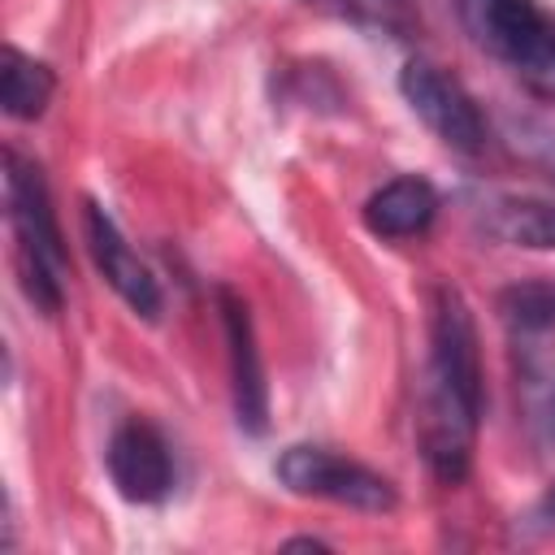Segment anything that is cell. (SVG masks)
Masks as SVG:
<instances>
[{
    "label": "cell",
    "instance_id": "obj_11",
    "mask_svg": "<svg viewBox=\"0 0 555 555\" xmlns=\"http://www.w3.org/2000/svg\"><path fill=\"white\" fill-rule=\"evenodd\" d=\"M434 212H438V195L416 173L390 178L364 199V225L377 238H412L434 221Z\"/></svg>",
    "mask_w": 555,
    "mask_h": 555
},
{
    "label": "cell",
    "instance_id": "obj_5",
    "mask_svg": "<svg viewBox=\"0 0 555 555\" xmlns=\"http://www.w3.org/2000/svg\"><path fill=\"white\" fill-rule=\"evenodd\" d=\"M399 91L408 100V108L455 152H477L481 139H486V126H481V113L473 104V95L451 78L442 74L434 61H408L403 74H399Z\"/></svg>",
    "mask_w": 555,
    "mask_h": 555
},
{
    "label": "cell",
    "instance_id": "obj_6",
    "mask_svg": "<svg viewBox=\"0 0 555 555\" xmlns=\"http://www.w3.org/2000/svg\"><path fill=\"white\" fill-rule=\"evenodd\" d=\"M429 373L460 390L473 408H481V351L477 325L455 286H438L434 295V334H429Z\"/></svg>",
    "mask_w": 555,
    "mask_h": 555
},
{
    "label": "cell",
    "instance_id": "obj_12",
    "mask_svg": "<svg viewBox=\"0 0 555 555\" xmlns=\"http://www.w3.org/2000/svg\"><path fill=\"white\" fill-rule=\"evenodd\" d=\"M486 230L503 243H516V247L555 251V204L551 199L503 195L486 208Z\"/></svg>",
    "mask_w": 555,
    "mask_h": 555
},
{
    "label": "cell",
    "instance_id": "obj_1",
    "mask_svg": "<svg viewBox=\"0 0 555 555\" xmlns=\"http://www.w3.org/2000/svg\"><path fill=\"white\" fill-rule=\"evenodd\" d=\"M4 195H9V225H13V256L26 299L39 312H61L65 299V243L48 199L43 169L17 152H4Z\"/></svg>",
    "mask_w": 555,
    "mask_h": 555
},
{
    "label": "cell",
    "instance_id": "obj_14",
    "mask_svg": "<svg viewBox=\"0 0 555 555\" xmlns=\"http://www.w3.org/2000/svg\"><path fill=\"white\" fill-rule=\"evenodd\" d=\"M499 317L507 330H555V282H512L499 291Z\"/></svg>",
    "mask_w": 555,
    "mask_h": 555
},
{
    "label": "cell",
    "instance_id": "obj_15",
    "mask_svg": "<svg viewBox=\"0 0 555 555\" xmlns=\"http://www.w3.org/2000/svg\"><path fill=\"white\" fill-rule=\"evenodd\" d=\"M516 147H520L529 160H538V165L555 178V130H551V126L520 121V126H516Z\"/></svg>",
    "mask_w": 555,
    "mask_h": 555
},
{
    "label": "cell",
    "instance_id": "obj_2",
    "mask_svg": "<svg viewBox=\"0 0 555 555\" xmlns=\"http://www.w3.org/2000/svg\"><path fill=\"white\" fill-rule=\"evenodd\" d=\"M477 48L499 56L529 91L555 95V13L533 0H455Z\"/></svg>",
    "mask_w": 555,
    "mask_h": 555
},
{
    "label": "cell",
    "instance_id": "obj_7",
    "mask_svg": "<svg viewBox=\"0 0 555 555\" xmlns=\"http://www.w3.org/2000/svg\"><path fill=\"white\" fill-rule=\"evenodd\" d=\"M221 308V330H225V351H230V390H234V416L247 434H264L269 425V386H264V364L256 347V325L238 291L221 286L217 291Z\"/></svg>",
    "mask_w": 555,
    "mask_h": 555
},
{
    "label": "cell",
    "instance_id": "obj_4",
    "mask_svg": "<svg viewBox=\"0 0 555 555\" xmlns=\"http://www.w3.org/2000/svg\"><path fill=\"white\" fill-rule=\"evenodd\" d=\"M481 408H473L460 390H451L442 377H434L425 369V386H421V416H416V438H421V455L429 464V473L447 486L468 477V460H473V434H477Z\"/></svg>",
    "mask_w": 555,
    "mask_h": 555
},
{
    "label": "cell",
    "instance_id": "obj_10",
    "mask_svg": "<svg viewBox=\"0 0 555 555\" xmlns=\"http://www.w3.org/2000/svg\"><path fill=\"white\" fill-rule=\"evenodd\" d=\"M87 247H91V260H95L100 278H104L139 317H156V312H160L156 278H152L147 264L130 251V243L121 238V230L113 225V217H108L100 204H87Z\"/></svg>",
    "mask_w": 555,
    "mask_h": 555
},
{
    "label": "cell",
    "instance_id": "obj_16",
    "mask_svg": "<svg viewBox=\"0 0 555 555\" xmlns=\"http://www.w3.org/2000/svg\"><path fill=\"white\" fill-rule=\"evenodd\" d=\"M538 512H542V516H551V520H555V486H551V494H546V499H542V507H538Z\"/></svg>",
    "mask_w": 555,
    "mask_h": 555
},
{
    "label": "cell",
    "instance_id": "obj_17",
    "mask_svg": "<svg viewBox=\"0 0 555 555\" xmlns=\"http://www.w3.org/2000/svg\"><path fill=\"white\" fill-rule=\"evenodd\" d=\"M356 9H382V4H390V0H351Z\"/></svg>",
    "mask_w": 555,
    "mask_h": 555
},
{
    "label": "cell",
    "instance_id": "obj_3",
    "mask_svg": "<svg viewBox=\"0 0 555 555\" xmlns=\"http://www.w3.org/2000/svg\"><path fill=\"white\" fill-rule=\"evenodd\" d=\"M278 477L291 494H304V499H330V503H343V507H356V512H390L395 507V486L338 455V451H325V447H286L278 455Z\"/></svg>",
    "mask_w": 555,
    "mask_h": 555
},
{
    "label": "cell",
    "instance_id": "obj_13",
    "mask_svg": "<svg viewBox=\"0 0 555 555\" xmlns=\"http://www.w3.org/2000/svg\"><path fill=\"white\" fill-rule=\"evenodd\" d=\"M52 87H56V78H52V69L43 61H35V56H26L17 48L0 52V104H4L9 117L35 121L48 108Z\"/></svg>",
    "mask_w": 555,
    "mask_h": 555
},
{
    "label": "cell",
    "instance_id": "obj_9",
    "mask_svg": "<svg viewBox=\"0 0 555 555\" xmlns=\"http://www.w3.org/2000/svg\"><path fill=\"white\" fill-rule=\"evenodd\" d=\"M516 403L538 447H555V338L551 330H512Z\"/></svg>",
    "mask_w": 555,
    "mask_h": 555
},
{
    "label": "cell",
    "instance_id": "obj_8",
    "mask_svg": "<svg viewBox=\"0 0 555 555\" xmlns=\"http://www.w3.org/2000/svg\"><path fill=\"white\" fill-rule=\"evenodd\" d=\"M108 477L130 503H160L173 486V464L165 438L147 421H126L108 438Z\"/></svg>",
    "mask_w": 555,
    "mask_h": 555
}]
</instances>
